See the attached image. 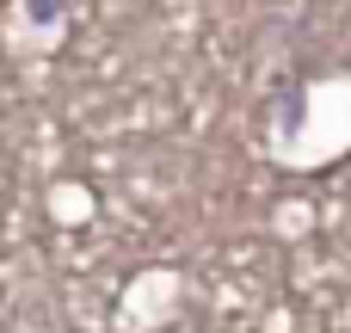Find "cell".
Returning a JSON list of instances; mask_svg holds the SVG:
<instances>
[{
    "label": "cell",
    "mask_w": 351,
    "mask_h": 333,
    "mask_svg": "<svg viewBox=\"0 0 351 333\" xmlns=\"http://www.w3.org/2000/svg\"><path fill=\"white\" fill-rule=\"evenodd\" d=\"M265 154L290 173H308V167H333L351 154V74H315L302 80L296 93H284L271 105V124H265Z\"/></svg>",
    "instance_id": "6da1fadb"
},
{
    "label": "cell",
    "mask_w": 351,
    "mask_h": 333,
    "mask_svg": "<svg viewBox=\"0 0 351 333\" xmlns=\"http://www.w3.org/2000/svg\"><path fill=\"white\" fill-rule=\"evenodd\" d=\"M68 25H74V0H12L0 31H6L12 56L43 62V56H56L68 43Z\"/></svg>",
    "instance_id": "7a4b0ae2"
},
{
    "label": "cell",
    "mask_w": 351,
    "mask_h": 333,
    "mask_svg": "<svg viewBox=\"0 0 351 333\" xmlns=\"http://www.w3.org/2000/svg\"><path fill=\"white\" fill-rule=\"evenodd\" d=\"M185 303V278L179 272H142L130 290H123V328L130 333H154L167 315H179Z\"/></svg>",
    "instance_id": "3957f363"
}]
</instances>
